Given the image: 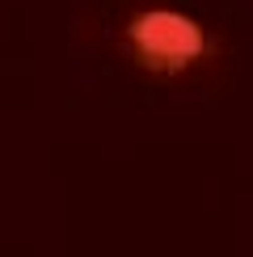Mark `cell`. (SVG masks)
<instances>
[{
    "label": "cell",
    "instance_id": "6da1fadb",
    "mask_svg": "<svg viewBox=\"0 0 253 257\" xmlns=\"http://www.w3.org/2000/svg\"><path fill=\"white\" fill-rule=\"evenodd\" d=\"M131 42H135V51L161 72L182 68V63H190L194 55H203V34H198V26L186 21V17H177V13H165V9H152V13H144L135 21Z\"/></svg>",
    "mask_w": 253,
    "mask_h": 257
}]
</instances>
